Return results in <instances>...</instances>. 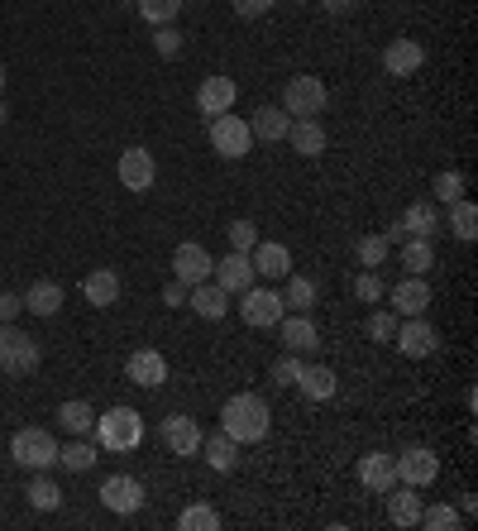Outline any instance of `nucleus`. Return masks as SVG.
<instances>
[{
    "mask_svg": "<svg viewBox=\"0 0 478 531\" xmlns=\"http://www.w3.org/2000/svg\"><path fill=\"white\" fill-rule=\"evenodd\" d=\"M273 426V407L259 393H235V398L220 407V431L239 445H259Z\"/></svg>",
    "mask_w": 478,
    "mask_h": 531,
    "instance_id": "f257e3e1",
    "label": "nucleus"
},
{
    "mask_svg": "<svg viewBox=\"0 0 478 531\" xmlns=\"http://www.w3.org/2000/svg\"><path fill=\"white\" fill-rule=\"evenodd\" d=\"M91 441L96 450H110V455H130L144 445V417L134 407H110L106 417H96L91 426Z\"/></svg>",
    "mask_w": 478,
    "mask_h": 531,
    "instance_id": "f03ea898",
    "label": "nucleus"
},
{
    "mask_svg": "<svg viewBox=\"0 0 478 531\" xmlns=\"http://www.w3.org/2000/svg\"><path fill=\"white\" fill-rule=\"evenodd\" d=\"M39 359H44V350H39L34 335H24L15 321H0V369H5V374H15V378L34 374Z\"/></svg>",
    "mask_w": 478,
    "mask_h": 531,
    "instance_id": "7ed1b4c3",
    "label": "nucleus"
},
{
    "mask_svg": "<svg viewBox=\"0 0 478 531\" xmlns=\"http://www.w3.org/2000/svg\"><path fill=\"white\" fill-rule=\"evenodd\" d=\"M330 106V87L321 82V77H311V72H302V77H292L283 87V111L292 115V120H306V115H326Z\"/></svg>",
    "mask_w": 478,
    "mask_h": 531,
    "instance_id": "20e7f679",
    "label": "nucleus"
},
{
    "mask_svg": "<svg viewBox=\"0 0 478 531\" xmlns=\"http://www.w3.org/2000/svg\"><path fill=\"white\" fill-rule=\"evenodd\" d=\"M10 460L20 469H53L58 465V441L39 426H24V431L10 436Z\"/></svg>",
    "mask_w": 478,
    "mask_h": 531,
    "instance_id": "39448f33",
    "label": "nucleus"
},
{
    "mask_svg": "<svg viewBox=\"0 0 478 531\" xmlns=\"http://www.w3.org/2000/svg\"><path fill=\"white\" fill-rule=\"evenodd\" d=\"M283 316H287L283 292H273V288H244V292H239V321H244V326H254V331H273Z\"/></svg>",
    "mask_w": 478,
    "mask_h": 531,
    "instance_id": "423d86ee",
    "label": "nucleus"
},
{
    "mask_svg": "<svg viewBox=\"0 0 478 531\" xmlns=\"http://www.w3.org/2000/svg\"><path fill=\"white\" fill-rule=\"evenodd\" d=\"M397 460V484H412V488H431L440 479V455H435L431 445H407L402 455H392Z\"/></svg>",
    "mask_w": 478,
    "mask_h": 531,
    "instance_id": "0eeeda50",
    "label": "nucleus"
},
{
    "mask_svg": "<svg viewBox=\"0 0 478 531\" xmlns=\"http://www.w3.org/2000/svg\"><path fill=\"white\" fill-rule=\"evenodd\" d=\"M392 345H397V354H407V359H431L435 345H440V331H435L426 316H402Z\"/></svg>",
    "mask_w": 478,
    "mask_h": 531,
    "instance_id": "6e6552de",
    "label": "nucleus"
},
{
    "mask_svg": "<svg viewBox=\"0 0 478 531\" xmlns=\"http://www.w3.org/2000/svg\"><path fill=\"white\" fill-rule=\"evenodd\" d=\"M211 149L220 158H244L254 149V134H249V120H239V115H216L211 120Z\"/></svg>",
    "mask_w": 478,
    "mask_h": 531,
    "instance_id": "1a4fd4ad",
    "label": "nucleus"
},
{
    "mask_svg": "<svg viewBox=\"0 0 478 531\" xmlns=\"http://www.w3.org/2000/svg\"><path fill=\"white\" fill-rule=\"evenodd\" d=\"M115 173H120V187H125V192H139V197H144L153 182H158V163H153V154L144 144H134V149L120 154V168H115Z\"/></svg>",
    "mask_w": 478,
    "mask_h": 531,
    "instance_id": "9d476101",
    "label": "nucleus"
},
{
    "mask_svg": "<svg viewBox=\"0 0 478 531\" xmlns=\"http://www.w3.org/2000/svg\"><path fill=\"white\" fill-rule=\"evenodd\" d=\"M96 498L106 503V512H115V517H130V512L144 508V484H139L134 474H110Z\"/></svg>",
    "mask_w": 478,
    "mask_h": 531,
    "instance_id": "9b49d317",
    "label": "nucleus"
},
{
    "mask_svg": "<svg viewBox=\"0 0 478 531\" xmlns=\"http://www.w3.org/2000/svg\"><path fill=\"white\" fill-rule=\"evenodd\" d=\"M211 268H216V259L206 254V244L187 240V244H177V249H173V278L182 283V288L206 283V278H211Z\"/></svg>",
    "mask_w": 478,
    "mask_h": 531,
    "instance_id": "f8f14e48",
    "label": "nucleus"
},
{
    "mask_svg": "<svg viewBox=\"0 0 478 531\" xmlns=\"http://www.w3.org/2000/svg\"><path fill=\"white\" fill-rule=\"evenodd\" d=\"M239 101V87L235 77H225V72H216V77H206L201 87H196V111L206 115V120H216V115H225L230 106Z\"/></svg>",
    "mask_w": 478,
    "mask_h": 531,
    "instance_id": "ddd939ff",
    "label": "nucleus"
},
{
    "mask_svg": "<svg viewBox=\"0 0 478 531\" xmlns=\"http://www.w3.org/2000/svg\"><path fill=\"white\" fill-rule=\"evenodd\" d=\"M383 297L392 302L397 316H426V307H431V283H426V273H407V278L392 292H383Z\"/></svg>",
    "mask_w": 478,
    "mask_h": 531,
    "instance_id": "4468645a",
    "label": "nucleus"
},
{
    "mask_svg": "<svg viewBox=\"0 0 478 531\" xmlns=\"http://www.w3.org/2000/svg\"><path fill=\"white\" fill-rule=\"evenodd\" d=\"M354 474H359V484L369 488V493H388L397 484V460H392L388 450H364Z\"/></svg>",
    "mask_w": 478,
    "mask_h": 531,
    "instance_id": "2eb2a0df",
    "label": "nucleus"
},
{
    "mask_svg": "<svg viewBox=\"0 0 478 531\" xmlns=\"http://www.w3.org/2000/svg\"><path fill=\"white\" fill-rule=\"evenodd\" d=\"M125 378H130L134 388H163V383H168V359L144 345V350H134L130 359H125Z\"/></svg>",
    "mask_w": 478,
    "mask_h": 531,
    "instance_id": "dca6fc26",
    "label": "nucleus"
},
{
    "mask_svg": "<svg viewBox=\"0 0 478 531\" xmlns=\"http://www.w3.org/2000/svg\"><path fill=\"white\" fill-rule=\"evenodd\" d=\"M163 445L182 460H192V455H201V426L187 412H173V417H163Z\"/></svg>",
    "mask_w": 478,
    "mask_h": 531,
    "instance_id": "f3484780",
    "label": "nucleus"
},
{
    "mask_svg": "<svg viewBox=\"0 0 478 531\" xmlns=\"http://www.w3.org/2000/svg\"><path fill=\"white\" fill-rule=\"evenodd\" d=\"M421 67H426V48L416 44V39H407V34L383 48V72L388 77H416Z\"/></svg>",
    "mask_w": 478,
    "mask_h": 531,
    "instance_id": "a211bd4d",
    "label": "nucleus"
},
{
    "mask_svg": "<svg viewBox=\"0 0 478 531\" xmlns=\"http://www.w3.org/2000/svg\"><path fill=\"white\" fill-rule=\"evenodd\" d=\"M211 278H216V283L230 292V297H239L244 288H254V278H259V273H254V259H249V254L230 249V254H225V259L211 268Z\"/></svg>",
    "mask_w": 478,
    "mask_h": 531,
    "instance_id": "6ab92c4d",
    "label": "nucleus"
},
{
    "mask_svg": "<svg viewBox=\"0 0 478 531\" xmlns=\"http://www.w3.org/2000/svg\"><path fill=\"white\" fill-rule=\"evenodd\" d=\"M287 144H292V154H302V158H321V154H326L330 134H326V125H321V115L292 120V125H287Z\"/></svg>",
    "mask_w": 478,
    "mask_h": 531,
    "instance_id": "aec40b11",
    "label": "nucleus"
},
{
    "mask_svg": "<svg viewBox=\"0 0 478 531\" xmlns=\"http://www.w3.org/2000/svg\"><path fill=\"white\" fill-rule=\"evenodd\" d=\"M273 331H278V340H283V350H292V354H306V350H316V345H321V331H316V321H311L306 311L283 316Z\"/></svg>",
    "mask_w": 478,
    "mask_h": 531,
    "instance_id": "412c9836",
    "label": "nucleus"
},
{
    "mask_svg": "<svg viewBox=\"0 0 478 531\" xmlns=\"http://www.w3.org/2000/svg\"><path fill=\"white\" fill-rule=\"evenodd\" d=\"M187 307H192L201 321H225V311H230V292L220 288L216 278H206V283L187 288Z\"/></svg>",
    "mask_w": 478,
    "mask_h": 531,
    "instance_id": "4be33fe9",
    "label": "nucleus"
},
{
    "mask_svg": "<svg viewBox=\"0 0 478 531\" xmlns=\"http://www.w3.org/2000/svg\"><path fill=\"white\" fill-rule=\"evenodd\" d=\"M249 259H254V273H259V278H273V283L292 273V254H287V244H278V240H259L249 249Z\"/></svg>",
    "mask_w": 478,
    "mask_h": 531,
    "instance_id": "5701e85b",
    "label": "nucleus"
},
{
    "mask_svg": "<svg viewBox=\"0 0 478 531\" xmlns=\"http://www.w3.org/2000/svg\"><path fill=\"white\" fill-rule=\"evenodd\" d=\"M383 498H388L392 527H416V522H421V508H426V503H421V488H412V484L397 488V484H392Z\"/></svg>",
    "mask_w": 478,
    "mask_h": 531,
    "instance_id": "b1692460",
    "label": "nucleus"
},
{
    "mask_svg": "<svg viewBox=\"0 0 478 531\" xmlns=\"http://www.w3.org/2000/svg\"><path fill=\"white\" fill-rule=\"evenodd\" d=\"M82 297L101 311L115 307V302H120V273H115V268H91L87 278H82Z\"/></svg>",
    "mask_w": 478,
    "mask_h": 531,
    "instance_id": "393cba45",
    "label": "nucleus"
},
{
    "mask_svg": "<svg viewBox=\"0 0 478 531\" xmlns=\"http://www.w3.org/2000/svg\"><path fill=\"white\" fill-rule=\"evenodd\" d=\"M335 388H340V378H335L330 364H306L302 378H297V393H302L306 402H330Z\"/></svg>",
    "mask_w": 478,
    "mask_h": 531,
    "instance_id": "a878e982",
    "label": "nucleus"
},
{
    "mask_svg": "<svg viewBox=\"0 0 478 531\" xmlns=\"http://www.w3.org/2000/svg\"><path fill=\"white\" fill-rule=\"evenodd\" d=\"M287 125H292V115H287L283 106H259V111H254V120H249V134H254L259 144H283Z\"/></svg>",
    "mask_w": 478,
    "mask_h": 531,
    "instance_id": "bb28decb",
    "label": "nucleus"
},
{
    "mask_svg": "<svg viewBox=\"0 0 478 531\" xmlns=\"http://www.w3.org/2000/svg\"><path fill=\"white\" fill-rule=\"evenodd\" d=\"M24 297V311H29V316H58V311H63V288H58V283H48V278H39V283H29V292H20Z\"/></svg>",
    "mask_w": 478,
    "mask_h": 531,
    "instance_id": "cd10ccee",
    "label": "nucleus"
},
{
    "mask_svg": "<svg viewBox=\"0 0 478 531\" xmlns=\"http://www.w3.org/2000/svg\"><path fill=\"white\" fill-rule=\"evenodd\" d=\"M201 455H206V465L216 469V474H230L239 465V441H230L225 431L216 436H201Z\"/></svg>",
    "mask_w": 478,
    "mask_h": 531,
    "instance_id": "c85d7f7f",
    "label": "nucleus"
},
{
    "mask_svg": "<svg viewBox=\"0 0 478 531\" xmlns=\"http://www.w3.org/2000/svg\"><path fill=\"white\" fill-rule=\"evenodd\" d=\"M450 235H455L459 244H474L478 240V206L469 197L450 201Z\"/></svg>",
    "mask_w": 478,
    "mask_h": 531,
    "instance_id": "c756f323",
    "label": "nucleus"
},
{
    "mask_svg": "<svg viewBox=\"0 0 478 531\" xmlns=\"http://www.w3.org/2000/svg\"><path fill=\"white\" fill-rule=\"evenodd\" d=\"M402 230H407V235H426V240H431L435 230H440V211H435V201H412V206L402 211Z\"/></svg>",
    "mask_w": 478,
    "mask_h": 531,
    "instance_id": "7c9ffc66",
    "label": "nucleus"
},
{
    "mask_svg": "<svg viewBox=\"0 0 478 531\" xmlns=\"http://www.w3.org/2000/svg\"><path fill=\"white\" fill-rule=\"evenodd\" d=\"M24 498H29V508H34V512H53L58 503H63V488H58L44 469H39V474L29 479V488H24Z\"/></svg>",
    "mask_w": 478,
    "mask_h": 531,
    "instance_id": "2f4dec72",
    "label": "nucleus"
},
{
    "mask_svg": "<svg viewBox=\"0 0 478 531\" xmlns=\"http://www.w3.org/2000/svg\"><path fill=\"white\" fill-rule=\"evenodd\" d=\"M58 421H63L67 436H91V426H96V412H91V402L72 398V402H63V407H58Z\"/></svg>",
    "mask_w": 478,
    "mask_h": 531,
    "instance_id": "473e14b6",
    "label": "nucleus"
},
{
    "mask_svg": "<svg viewBox=\"0 0 478 531\" xmlns=\"http://www.w3.org/2000/svg\"><path fill=\"white\" fill-rule=\"evenodd\" d=\"M397 249H402V268H407V273H426V268L435 264V244L426 240V235H407Z\"/></svg>",
    "mask_w": 478,
    "mask_h": 531,
    "instance_id": "72a5a7b5",
    "label": "nucleus"
},
{
    "mask_svg": "<svg viewBox=\"0 0 478 531\" xmlns=\"http://www.w3.org/2000/svg\"><path fill=\"white\" fill-rule=\"evenodd\" d=\"M416 527L426 531H459L464 527V512L455 508V503H431V508H421V522Z\"/></svg>",
    "mask_w": 478,
    "mask_h": 531,
    "instance_id": "f704fd0d",
    "label": "nucleus"
},
{
    "mask_svg": "<svg viewBox=\"0 0 478 531\" xmlns=\"http://www.w3.org/2000/svg\"><path fill=\"white\" fill-rule=\"evenodd\" d=\"M177 527L182 531H220V512L211 503H192V508L177 512Z\"/></svg>",
    "mask_w": 478,
    "mask_h": 531,
    "instance_id": "c9c22d12",
    "label": "nucleus"
},
{
    "mask_svg": "<svg viewBox=\"0 0 478 531\" xmlns=\"http://www.w3.org/2000/svg\"><path fill=\"white\" fill-rule=\"evenodd\" d=\"M58 465L72 469V474H87L91 465H96V441H72L58 450Z\"/></svg>",
    "mask_w": 478,
    "mask_h": 531,
    "instance_id": "e433bc0d",
    "label": "nucleus"
},
{
    "mask_svg": "<svg viewBox=\"0 0 478 531\" xmlns=\"http://www.w3.org/2000/svg\"><path fill=\"white\" fill-rule=\"evenodd\" d=\"M134 10L144 15V24H173L177 15H182V0H134Z\"/></svg>",
    "mask_w": 478,
    "mask_h": 531,
    "instance_id": "4c0bfd02",
    "label": "nucleus"
},
{
    "mask_svg": "<svg viewBox=\"0 0 478 531\" xmlns=\"http://www.w3.org/2000/svg\"><path fill=\"white\" fill-rule=\"evenodd\" d=\"M283 302H287L292 311L316 307V283H311V278H302V273H287V292H283Z\"/></svg>",
    "mask_w": 478,
    "mask_h": 531,
    "instance_id": "58836bf2",
    "label": "nucleus"
},
{
    "mask_svg": "<svg viewBox=\"0 0 478 531\" xmlns=\"http://www.w3.org/2000/svg\"><path fill=\"white\" fill-rule=\"evenodd\" d=\"M383 278H378V268H359V278H354V297L364 302V307H378L383 302Z\"/></svg>",
    "mask_w": 478,
    "mask_h": 531,
    "instance_id": "ea45409f",
    "label": "nucleus"
},
{
    "mask_svg": "<svg viewBox=\"0 0 478 531\" xmlns=\"http://www.w3.org/2000/svg\"><path fill=\"white\" fill-rule=\"evenodd\" d=\"M388 249H392V244L383 240V235H364V240L354 244V254H359V268H378L383 259H388Z\"/></svg>",
    "mask_w": 478,
    "mask_h": 531,
    "instance_id": "a19ab883",
    "label": "nucleus"
},
{
    "mask_svg": "<svg viewBox=\"0 0 478 531\" xmlns=\"http://www.w3.org/2000/svg\"><path fill=\"white\" fill-rule=\"evenodd\" d=\"M397 321H402V316H397V311H392V307H383V311H369V321H364V331H369L373 340H388V345H392V335H397Z\"/></svg>",
    "mask_w": 478,
    "mask_h": 531,
    "instance_id": "79ce46f5",
    "label": "nucleus"
},
{
    "mask_svg": "<svg viewBox=\"0 0 478 531\" xmlns=\"http://www.w3.org/2000/svg\"><path fill=\"white\" fill-rule=\"evenodd\" d=\"M225 235H230V249H239V254H249V249L259 244V225H254V221H244V216H239V221H230V225H225Z\"/></svg>",
    "mask_w": 478,
    "mask_h": 531,
    "instance_id": "37998d69",
    "label": "nucleus"
},
{
    "mask_svg": "<svg viewBox=\"0 0 478 531\" xmlns=\"http://www.w3.org/2000/svg\"><path fill=\"white\" fill-rule=\"evenodd\" d=\"M302 354H292L287 350L283 359H278V364H273V383H278V388H297V378H302Z\"/></svg>",
    "mask_w": 478,
    "mask_h": 531,
    "instance_id": "c03bdc74",
    "label": "nucleus"
},
{
    "mask_svg": "<svg viewBox=\"0 0 478 531\" xmlns=\"http://www.w3.org/2000/svg\"><path fill=\"white\" fill-rule=\"evenodd\" d=\"M435 201H445V206H450V201H459L464 197V173H455V168H450V173H435Z\"/></svg>",
    "mask_w": 478,
    "mask_h": 531,
    "instance_id": "a18cd8bd",
    "label": "nucleus"
},
{
    "mask_svg": "<svg viewBox=\"0 0 478 531\" xmlns=\"http://www.w3.org/2000/svg\"><path fill=\"white\" fill-rule=\"evenodd\" d=\"M153 48H158V58H177L182 53V34H177L173 24H158L153 29Z\"/></svg>",
    "mask_w": 478,
    "mask_h": 531,
    "instance_id": "49530a36",
    "label": "nucleus"
},
{
    "mask_svg": "<svg viewBox=\"0 0 478 531\" xmlns=\"http://www.w3.org/2000/svg\"><path fill=\"white\" fill-rule=\"evenodd\" d=\"M230 5H235L239 20H263V15H268L278 0H230Z\"/></svg>",
    "mask_w": 478,
    "mask_h": 531,
    "instance_id": "de8ad7c7",
    "label": "nucleus"
},
{
    "mask_svg": "<svg viewBox=\"0 0 478 531\" xmlns=\"http://www.w3.org/2000/svg\"><path fill=\"white\" fill-rule=\"evenodd\" d=\"M24 311V297L20 292H0V321H15Z\"/></svg>",
    "mask_w": 478,
    "mask_h": 531,
    "instance_id": "09e8293b",
    "label": "nucleus"
},
{
    "mask_svg": "<svg viewBox=\"0 0 478 531\" xmlns=\"http://www.w3.org/2000/svg\"><path fill=\"white\" fill-rule=\"evenodd\" d=\"M163 307H187V288H182V283H168V288H163Z\"/></svg>",
    "mask_w": 478,
    "mask_h": 531,
    "instance_id": "8fccbe9b",
    "label": "nucleus"
},
{
    "mask_svg": "<svg viewBox=\"0 0 478 531\" xmlns=\"http://www.w3.org/2000/svg\"><path fill=\"white\" fill-rule=\"evenodd\" d=\"M321 5H326V15H349L359 0H321Z\"/></svg>",
    "mask_w": 478,
    "mask_h": 531,
    "instance_id": "3c124183",
    "label": "nucleus"
},
{
    "mask_svg": "<svg viewBox=\"0 0 478 531\" xmlns=\"http://www.w3.org/2000/svg\"><path fill=\"white\" fill-rule=\"evenodd\" d=\"M383 240H388V244H402V240H407V230H402V221H397V225H388V230H383Z\"/></svg>",
    "mask_w": 478,
    "mask_h": 531,
    "instance_id": "603ef678",
    "label": "nucleus"
},
{
    "mask_svg": "<svg viewBox=\"0 0 478 531\" xmlns=\"http://www.w3.org/2000/svg\"><path fill=\"white\" fill-rule=\"evenodd\" d=\"M459 512H464V517H474V512H478V498H474V493H464V498H459Z\"/></svg>",
    "mask_w": 478,
    "mask_h": 531,
    "instance_id": "864d4df0",
    "label": "nucleus"
},
{
    "mask_svg": "<svg viewBox=\"0 0 478 531\" xmlns=\"http://www.w3.org/2000/svg\"><path fill=\"white\" fill-rule=\"evenodd\" d=\"M5 120H10V106H5V101H0V125H5Z\"/></svg>",
    "mask_w": 478,
    "mask_h": 531,
    "instance_id": "5fc2aeb1",
    "label": "nucleus"
},
{
    "mask_svg": "<svg viewBox=\"0 0 478 531\" xmlns=\"http://www.w3.org/2000/svg\"><path fill=\"white\" fill-rule=\"evenodd\" d=\"M0 91H5V63H0Z\"/></svg>",
    "mask_w": 478,
    "mask_h": 531,
    "instance_id": "6e6d98bb",
    "label": "nucleus"
}]
</instances>
